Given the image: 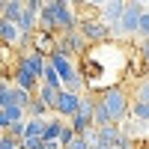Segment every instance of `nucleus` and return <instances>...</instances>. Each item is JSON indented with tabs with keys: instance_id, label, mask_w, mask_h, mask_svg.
<instances>
[{
	"instance_id": "obj_1",
	"label": "nucleus",
	"mask_w": 149,
	"mask_h": 149,
	"mask_svg": "<svg viewBox=\"0 0 149 149\" xmlns=\"http://www.w3.org/2000/svg\"><path fill=\"white\" fill-rule=\"evenodd\" d=\"M98 102H102V107L110 113V119H113V122H122V119L131 113V98H128V93L122 90L119 84L110 86V90H104L102 95H98Z\"/></svg>"
},
{
	"instance_id": "obj_2",
	"label": "nucleus",
	"mask_w": 149,
	"mask_h": 149,
	"mask_svg": "<svg viewBox=\"0 0 149 149\" xmlns=\"http://www.w3.org/2000/svg\"><path fill=\"white\" fill-rule=\"evenodd\" d=\"M143 3L140 0H131V3L125 6V15H122V21H119V27H116V39H128V36H134V33H140V18H143Z\"/></svg>"
},
{
	"instance_id": "obj_3",
	"label": "nucleus",
	"mask_w": 149,
	"mask_h": 149,
	"mask_svg": "<svg viewBox=\"0 0 149 149\" xmlns=\"http://www.w3.org/2000/svg\"><path fill=\"white\" fill-rule=\"evenodd\" d=\"M78 30H81L93 45H102V42H107L110 36H113L110 24H104L102 18H81V21H78Z\"/></svg>"
},
{
	"instance_id": "obj_4",
	"label": "nucleus",
	"mask_w": 149,
	"mask_h": 149,
	"mask_svg": "<svg viewBox=\"0 0 149 149\" xmlns=\"http://www.w3.org/2000/svg\"><path fill=\"white\" fill-rule=\"evenodd\" d=\"M86 36L81 33V30H69V33H63L60 36V42H57V48L63 54H72V57H78V54H86Z\"/></svg>"
},
{
	"instance_id": "obj_5",
	"label": "nucleus",
	"mask_w": 149,
	"mask_h": 149,
	"mask_svg": "<svg viewBox=\"0 0 149 149\" xmlns=\"http://www.w3.org/2000/svg\"><path fill=\"white\" fill-rule=\"evenodd\" d=\"M78 110H81V93L60 90V98H57V104H54V113L63 116V119H72Z\"/></svg>"
},
{
	"instance_id": "obj_6",
	"label": "nucleus",
	"mask_w": 149,
	"mask_h": 149,
	"mask_svg": "<svg viewBox=\"0 0 149 149\" xmlns=\"http://www.w3.org/2000/svg\"><path fill=\"white\" fill-rule=\"evenodd\" d=\"M125 0H107V3L102 6V21L104 24H110V30L116 33V27H119V21H122V15H125Z\"/></svg>"
},
{
	"instance_id": "obj_7",
	"label": "nucleus",
	"mask_w": 149,
	"mask_h": 149,
	"mask_svg": "<svg viewBox=\"0 0 149 149\" xmlns=\"http://www.w3.org/2000/svg\"><path fill=\"white\" fill-rule=\"evenodd\" d=\"M12 78H15V86H21V90H30V93H36V90H39V78H36V74L27 69V66H24L21 63V60H15V69H12Z\"/></svg>"
},
{
	"instance_id": "obj_8",
	"label": "nucleus",
	"mask_w": 149,
	"mask_h": 149,
	"mask_svg": "<svg viewBox=\"0 0 149 149\" xmlns=\"http://www.w3.org/2000/svg\"><path fill=\"white\" fill-rule=\"evenodd\" d=\"M21 119H27V107H21V104H6V107H0V128L9 131L15 122Z\"/></svg>"
},
{
	"instance_id": "obj_9",
	"label": "nucleus",
	"mask_w": 149,
	"mask_h": 149,
	"mask_svg": "<svg viewBox=\"0 0 149 149\" xmlns=\"http://www.w3.org/2000/svg\"><path fill=\"white\" fill-rule=\"evenodd\" d=\"M33 51H42L45 57H51V54L57 51L54 33H48V30H39V33H33Z\"/></svg>"
},
{
	"instance_id": "obj_10",
	"label": "nucleus",
	"mask_w": 149,
	"mask_h": 149,
	"mask_svg": "<svg viewBox=\"0 0 149 149\" xmlns=\"http://www.w3.org/2000/svg\"><path fill=\"white\" fill-rule=\"evenodd\" d=\"M36 98H42V102L54 110V104H57V98H60V86H54V84H39V90H36Z\"/></svg>"
},
{
	"instance_id": "obj_11",
	"label": "nucleus",
	"mask_w": 149,
	"mask_h": 149,
	"mask_svg": "<svg viewBox=\"0 0 149 149\" xmlns=\"http://www.w3.org/2000/svg\"><path fill=\"white\" fill-rule=\"evenodd\" d=\"M21 30L24 36H33V33H39V12H33V9H24V15H21Z\"/></svg>"
},
{
	"instance_id": "obj_12",
	"label": "nucleus",
	"mask_w": 149,
	"mask_h": 149,
	"mask_svg": "<svg viewBox=\"0 0 149 149\" xmlns=\"http://www.w3.org/2000/svg\"><path fill=\"white\" fill-rule=\"evenodd\" d=\"M24 0H3V18L6 21H21V15H24Z\"/></svg>"
},
{
	"instance_id": "obj_13",
	"label": "nucleus",
	"mask_w": 149,
	"mask_h": 149,
	"mask_svg": "<svg viewBox=\"0 0 149 149\" xmlns=\"http://www.w3.org/2000/svg\"><path fill=\"white\" fill-rule=\"evenodd\" d=\"M39 30H48V33L60 30V27H57V18H54V9H51V3H48V6L39 12Z\"/></svg>"
},
{
	"instance_id": "obj_14",
	"label": "nucleus",
	"mask_w": 149,
	"mask_h": 149,
	"mask_svg": "<svg viewBox=\"0 0 149 149\" xmlns=\"http://www.w3.org/2000/svg\"><path fill=\"white\" fill-rule=\"evenodd\" d=\"M48 113H54V110L48 107L42 98H33L30 107H27V116H36V119H48Z\"/></svg>"
},
{
	"instance_id": "obj_15",
	"label": "nucleus",
	"mask_w": 149,
	"mask_h": 149,
	"mask_svg": "<svg viewBox=\"0 0 149 149\" xmlns=\"http://www.w3.org/2000/svg\"><path fill=\"white\" fill-rule=\"evenodd\" d=\"M45 125H48V119L27 116V134H24V137H45Z\"/></svg>"
},
{
	"instance_id": "obj_16",
	"label": "nucleus",
	"mask_w": 149,
	"mask_h": 149,
	"mask_svg": "<svg viewBox=\"0 0 149 149\" xmlns=\"http://www.w3.org/2000/svg\"><path fill=\"white\" fill-rule=\"evenodd\" d=\"M69 125L78 131V134H86V128L93 125V119H90V116H84V113H74V116L69 119Z\"/></svg>"
},
{
	"instance_id": "obj_17",
	"label": "nucleus",
	"mask_w": 149,
	"mask_h": 149,
	"mask_svg": "<svg viewBox=\"0 0 149 149\" xmlns=\"http://www.w3.org/2000/svg\"><path fill=\"white\" fill-rule=\"evenodd\" d=\"M42 81H45V84H54V86H60V90H63V78H60V72L51 66V60H48V66H45V74H42Z\"/></svg>"
},
{
	"instance_id": "obj_18",
	"label": "nucleus",
	"mask_w": 149,
	"mask_h": 149,
	"mask_svg": "<svg viewBox=\"0 0 149 149\" xmlns=\"http://www.w3.org/2000/svg\"><path fill=\"white\" fill-rule=\"evenodd\" d=\"M131 116L140 119V122H149V104L146 102H131Z\"/></svg>"
},
{
	"instance_id": "obj_19",
	"label": "nucleus",
	"mask_w": 149,
	"mask_h": 149,
	"mask_svg": "<svg viewBox=\"0 0 149 149\" xmlns=\"http://www.w3.org/2000/svg\"><path fill=\"white\" fill-rule=\"evenodd\" d=\"M33 93L30 90H21V86H15V104H21V107H30V102H33Z\"/></svg>"
},
{
	"instance_id": "obj_20",
	"label": "nucleus",
	"mask_w": 149,
	"mask_h": 149,
	"mask_svg": "<svg viewBox=\"0 0 149 149\" xmlns=\"http://www.w3.org/2000/svg\"><path fill=\"white\" fill-rule=\"evenodd\" d=\"M134 102H146L149 104V78L137 84V90H134Z\"/></svg>"
},
{
	"instance_id": "obj_21",
	"label": "nucleus",
	"mask_w": 149,
	"mask_h": 149,
	"mask_svg": "<svg viewBox=\"0 0 149 149\" xmlns=\"http://www.w3.org/2000/svg\"><path fill=\"white\" fill-rule=\"evenodd\" d=\"M0 149H21V140L12 137L9 131H3V137H0Z\"/></svg>"
},
{
	"instance_id": "obj_22",
	"label": "nucleus",
	"mask_w": 149,
	"mask_h": 149,
	"mask_svg": "<svg viewBox=\"0 0 149 149\" xmlns=\"http://www.w3.org/2000/svg\"><path fill=\"white\" fill-rule=\"evenodd\" d=\"M93 122H95V125H107V122H113V119H110V113L102 107V102H98V107H95V116H93Z\"/></svg>"
},
{
	"instance_id": "obj_23",
	"label": "nucleus",
	"mask_w": 149,
	"mask_h": 149,
	"mask_svg": "<svg viewBox=\"0 0 149 149\" xmlns=\"http://www.w3.org/2000/svg\"><path fill=\"white\" fill-rule=\"evenodd\" d=\"M66 149H95V146H93L90 140H86L84 134H78V137H74V140H72V143H69Z\"/></svg>"
},
{
	"instance_id": "obj_24",
	"label": "nucleus",
	"mask_w": 149,
	"mask_h": 149,
	"mask_svg": "<svg viewBox=\"0 0 149 149\" xmlns=\"http://www.w3.org/2000/svg\"><path fill=\"white\" fill-rule=\"evenodd\" d=\"M9 134H12V137H18V140H24V134H27V119H21V122H15V125L9 128Z\"/></svg>"
},
{
	"instance_id": "obj_25",
	"label": "nucleus",
	"mask_w": 149,
	"mask_h": 149,
	"mask_svg": "<svg viewBox=\"0 0 149 149\" xmlns=\"http://www.w3.org/2000/svg\"><path fill=\"white\" fill-rule=\"evenodd\" d=\"M116 149H134V134H128V131H122V137H119Z\"/></svg>"
},
{
	"instance_id": "obj_26",
	"label": "nucleus",
	"mask_w": 149,
	"mask_h": 149,
	"mask_svg": "<svg viewBox=\"0 0 149 149\" xmlns=\"http://www.w3.org/2000/svg\"><path fill=\"white\" fill-rule=\"evenodd\" d=\"M140 39H149V12H143V18H140Z\"/></svg>"
},
{
	"instance_id": "obj_27",
	"label": "nucleus",
	"mask_w": 149,
	"mask_h": 149,
	"mask_svg": "<svg viewBox=\"0 0 149 149\" xmlns=\"http://www.w3.org/2000/svg\"><path fill=\"white\" fill-rule=\"evenodd\" d=\"M140 57H143V63L149 69V39H143V45H140Z\"/></svg>"
},
{
	"instance_id": "obj_28",
	"label": "nucleus",
	"mask_w": 149,
	"mask_h": 149,
	"mask_svg": "<svg viewBox=\"0 0 149 149\" xmlns=\"http://www.w3.org/2000/svg\"><path fill=\"white\" fill-rule=\"evenodd\" d=\"M86 3H90V6H93V9H102V6H104V3H107V0H86Z\"/></svg>"
},
{
	"instance_id": "obj_29",
	"label": "nucleus",
	"mask_w": 149,
	"mask_h": 149,
	"mask_svg": "<svg viewBox=\"0 0 149 149\" xmlns=\"http://www.w3.org/2000/svg\"><path fill=\"white\" fill-rule=\"evenodd\" d=\"M140 3H149V0H140Z\"/></svg>"
},
{
	"instance_id": "obj_30",
	"label": "nucleus",
	"mask_w": 149,
	"mask_h": 149,
	"mask_svg": "<svg viewBox=\"0 0 149 149\" xmlns=\"http://www.w3.org/2000/svg\"><path fill=\"white\" fill-rule=\"evenodd\" d=\"M146 74H149V69H146Z\"/></svg>"
}]
</instances>
